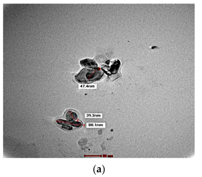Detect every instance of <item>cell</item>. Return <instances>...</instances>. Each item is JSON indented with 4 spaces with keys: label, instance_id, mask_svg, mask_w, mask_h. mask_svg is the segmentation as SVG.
Returning <instances> with one entry per match:
<instances>
[{
    "label": "cell",
    "instance_id": "obj_1",
    "mask_svg": "<svg viewBox=\"0 0 202 177\" xmlns=\"http://www.w3.org/2000/svg\"><path fill=\"white\" fill-rule=\"evenodd\" d=\"M104 73L100 68H84L75 76L76 81L80 83L91 84L98 81L103 76Z\"/></svg>",
    "mask_w": 202,
    "mask_h": 177
},
{
    "label": "cell",
    "instance_id": "obj_7",
    "mask_svg": "<svg viewBox=\"0 0 202 177\" xmlns=\"http://www.w3.org/2000/svg\"><path fill=\"white\" fill-rule=\"evenodd\" d=\"M62 128L64 130H71L73 129L72 127L68 126L67 125H63L62 126Z\"/></svg>",
    "mask_w": 202,
    "mask_h": 177
},
{
    "label": "cell",
    "instance_id": "obj_3",
    "mask_svg": "<svg viewBox=\"0 0 202 177\" xmlns=\"http://www.w3.org/2000/svg\"><path fill=\"white\" fill-rule=\"evenodd\" d=\"M80 64L88 69H94L98 67L97 63L95 60L90 59H85L81 60Z\"/></svg>",
    "mask_w": 202,
    "mask_h": 177
},
{
    "label": "cell",
    "instance_id": "obj_5",
    "mask_svg": "<svg viewBox=\"0 0 202 177\" xmlns=\"http://www.w3.org/2000/svg\"><path fill=\"white\" fill-rule=\"evenodd\" d=\"M69 124L73 126L76 127L77 128L80 127H81L82 125V123L79 121L70 122H69Z\"/></svg>",
    "mask_w": 202,
    "mask_h": 177
},
{
    "label": "cell",
    "instance_id": "obj_2",
    "mask_svg": "<svg viewBox=\"0 0 202 177\" xmlns=\"http://www.w3.org/2000/svg\"><path fill=\"white\" fill-rule=\"evenodd\" d=\"M120 62L119 60H115L113 61L108 60L102 66V71L109 76L117 73L120 67Z\"/></svg>",
    "mask_w": 202,
    "mask_h": 177
},
{
    "label": "cell",
    "instance_id": "obj_6",
    "mask_svg": "<svg viewBox=\"0 0 202 177\" xmlns=\"http://www.w3.org/2000/svg\"><path fill=\"white\" fill-rule=\"evenodd\" d=\"M56 122L58 124L63 125H70L69 122L66 121V120H63L62 119H58L56 120Z\"/></svg>",
    "mask_w": 202,
    "mask_h": 177
},
{
    "label": "cell",
    "instance_id": "obj_4",
    "mask_svg": "<svg viewBox=\"0 0 202 177\" xmlns=\"http://www.w3.org/2000/svg\"><path fill=\"white\" fill-rule=\"evenodd\" d=\"M66 118L68 120L71 121L77 120L78 117L76 113L70 111H68L66 113Z\"/></svg>",
    "mask_w": 202,
    "mask_h": 177
}]
</instances>
